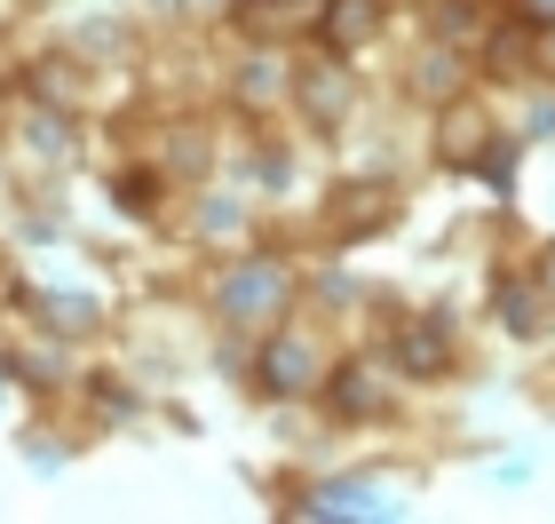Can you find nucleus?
Listing matches in <instances>:
<instances>
[{
	"label": "nucleus",
	"instance_id": "nucleus-8",
	"mask_svg": "<svg viewBox=\"0 0 555 524\" xmlns=\"http://www.w3.org/2000/svg\"><path fill=\"white\" fill-rule=\"evenodd\" d=\"M334 406H341V413H389V382H382L373 366H341Z\"/></svg>",
	"mask_w": 555,
	"mask_h": 524
},
{
	"label": "nucleus",
	"instance_id": "nucleus-12",
	"mask_svg": "<svg viewBox=\"0 0 555 524\" xmlns=\"http://www.w3.org/2000/svg\"><path fill=\"white\" fill-rule=\"evenodd\" d=\"M508 327H516V334H540V327H547V318H540V294H532V286H508Z\"/></svg>",
	"mask_w": 555,
	"mask_h": 524
},
{
	"label": "nucleus",
	"instance_id": "nucleus-4",
	"mask_svg": "<svg viewBox=\"0 0 555 524\" xmlns=\"http://www.w3.org/2000/svg\"><path fill=\"white\" fill-rule=\"evenodd\" d=\"M294 104L310 112L318 128H334V119L349 112V72H341L334 56H325V64H301V72H294Z\"/></svg>",
	"mask_w": 555,
	"mask_h": 524
},
{
	"label": "nucleus",
	"instance_id": "nucleus-2",
	"mask_svg": "<svg viewBox=\"0 0 555 524\" xmlns=\"http://www.w3.org/2000/svg\"><path fill=\"white\" fill-rule=\"evenodd\" d=\"M9 143H16V159H24V167H48V175L72 159V128H64V112H48V104H40V112H16Z\"/></svg>",
	"mask_w": 555,
	"mask_h": 524
},
{
	"label": "nucleus",
	"instance_id": "nucleus-13",
	"mask_svg": "<svg viewBox=\"0 0 555 524\" xmlns=\"http://www.w3.org/2000/svg\"><path fill=\"white\" fill-rule=\"evenodd\" d=\"M532 48H540V64L555 72V33H532Z\"/></svg>",
	"mask_w": 555,
	"mask_h": 524
},
{
	"label": "nucleus",
	"instance_id": "nucleus-9",
	"mask_svg": "<svg viewBox=\"0 0 555 524\" xmlns=\"http://www.w3.org/2000/svg\"><path fill=\"white\" fill-rule=\"evenodd\" d=\"M397 358H405L413 373H444V358H452V342H444V318H428V327H405Z\"/></svg>",
	"mask_w": 555,
	"mask_h": 524
},
{
	"label": "nucleus",
	"instance_id": "nucleus-6",
	"mask_svg": "<svg viewBox=\"0 0 555 524\" xmlns=\"http://www.w3.org/2000/svg\"><path fill=\"white\" fill-rule=\"evenodd\" d=\"M318 33H325V48H358V40H373V33H382V0H325Z\"/></svg>",
	"mask_w": 555,
	"mask_h": 524
},
{
	"label": "nucleus",
	"instance_id": "nucleus-5",
	"mask_svg": "<svg viewBox=\"0 0 555 524\" xmlns=\"http://www.w3.org/2000/svg\"><path fill=\"white\" fill-rule=\"evenodd\" d=\"M437 159H444V167H485V159H492V128H485L476 112H444Z\"/></svg>",
	"mask_w": 555,
	"mask_h": 524
},
{
	"label": "nucleus",
	"instance_id": "nucleus-3",
	"mask_svg": "<svg viewBox=\"0 0 555 524\" xmlns=\"http://www.w3.org/2000/svg\"><path fill=\"white\" fill-rule=\"evenodd\" d=\"M301 516H397V493L382 477H349V485H325L301 501Z\"/></svg>",
	"mask_w": 555,
	"mask_h": 524
},
{
	"label": "nucleus",
	"instance_id": "nucleus-10",
	"mask_svg": "<svg viewBox=\"0 0 555 524\" xmlns=\"http://www.w3.org/2000/svg\"><path fill=\"white\" fill-rule=\"evenodd\" d=\"M389 215H397V199H389V191H341V207H334L341 231H382Z\"/></svg>",
	"mask_w": 555,
	"mask_h": 524
},
{
	"label": "nucleus",
	"instance_id": "nucleus-14",
	"mask_svg": "<svg viewBox=\"0 0 555 524\" xmlns=\"http://www.w3.org/2000/svg\"><path fill=\"white\" fill-rule=\"evenodd\" d=\"M198 9H222V0H198Z\"/></svg>",
	"mask_w": 555,
	"mask_h": 524
},
{
	"label": "nucleus",
	"instance_id": "nucleus-11",
	"mask_svg": "<svg viewBox=\"0 0 555 524\" xmlns=\"http://www.w3.org/2000/svg\"><path fill=\"white\" fill-rule=\"evenodd\" d=\"M33 310H40L56 334H88V327H95V303H88V294H40Z\"/></svg>",
	"mask_w": 555,
	"mask_h": 524
},
{
	"label": "nucleus",
	"instance_id": "nucleus-7",
	"mask_svg": "<svg viewBox=\"0 0 555 524\" xmlns=\"http://www.w3.org/2000/svg\"><path fill=\"white\" fill-rule=\"evenodd\" d=\"M262 382H270L278 397H286V389H310V382H318V349L301 342V334H294V342H270V349H262Z\"/></svg>",
	"mask_w": 555,
	"mask_h": 524
},
{
	"label": "nucleus",
	"instance_id": "nucleus-1",
	"mask_svg": "<svg viewBox=\"0 0 555 524\" xmlns=\"http://www.w3.org/2000/svg\"><path fill=\"white\" fill-rule=\"evenodd\" d=\"M286 303H294V279L278 263H238L231 279H222V318H231V327H270Z\"/></svg>",
	"mask_w": 555,
	"mask_h": 524
}]
</instances>
